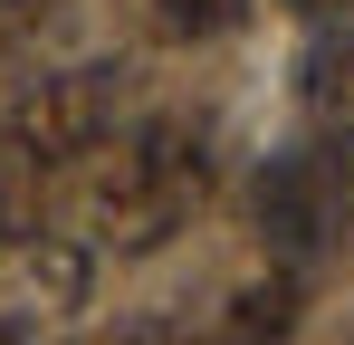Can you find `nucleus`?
Wrapping results in <instances>:
<instances>
[{
  "label": "nucleus",
  "mask_w": 354,
  "mask_h": 345,
  "mask_svg": "<svg viewBox=\"0 0 354 345\" xmlns=\"http://www.w3.org/2000/svg\"><path fill=\"white\" fill-rule=\"evenodd\" d=\"M211 192V134L182 125V115H153L115 144V163L96 172L86 192V249H115V259H144L163 249Z\"/></svg>",
  "instance_id": "nucleus-1"
},
{
  "label": "nucleus",
  "mask_w": 354,
  "mask_h": 345,
  "mask_svg": "<svg viewBox=\"0 0 354 345\" xmlns=\"http://www.w3.org/2000/svg\"><path fill=\"white\" fill-rule=\"evenodd\" d=\"M115 67H58V77H29L10 115H0V144L19 154V163H77V154H96L106 134H115Z\"/></svg>",
  "instance_id": "nucleus-2"
},
{
  "label": "nucleus",
  "mask_w": 354,
  "mask_h": 345,
  "mask_svg": "<svg viewBox=\"0 0 354 345\" xmlns=\"http://www.w3.org/2000/svg\"><path fill=\"white\" fill-rule=\"evenodd\" d=\"M335 211H345V192H335V154H297V163H278L268 182H259V230H268L288 259H306V249L335 230Z\"/></svg>",
  "instance_id": "nucleus-3"
},
{
  "label": "nucleus",
  "mask_w": 354,
  "mask_h": 345,
  "mask_svg": "<svg viewBox=\"0 0 354 345\" xmlns=\"http://www.w3.org/2000/svg\"><path fill=\"white\" fill-rule=\"evenodd\" d=\"M306 115H316V134L354 163V39H326V48L306 57Z\"/></svg>",
  "instance_id": "nucleus-4"
},
{
  "label": "nucleus",
  "mask_w": 354,
  "mask_h": 345,
  "mask_svg": "<svg viewBox=\"0 0 354 345\" xmlns=\"http://www.w3.org/2000/svg\"><path fill=\"white\" fill-rule=\"evenodd\" d=\"M221 326H230V336H288V326H297V278H288V269L249 278V288L230 297V317H221Z\"/></svg>",
  "instance_id": "nucleus-5"
},
{
  "label": "nucleus",
  "mask_w": 354,
  "mask_h": 345,
  "mask_svg": "<svg viewBox=\"0 0 354 345\" xmlns=\"http://www.w3.org/2000/svg\"><path fill=\"white\" fill-rule=\"evenodd\" d=\"M29 230H39V163H19L0 144V259L29 249Z\"/></svg>",
  "instance_id": "nucleus-6"
},
{
  "label": "nucleus",
  "mask_w": 354,
  "mask_h": 345,
  "mask_svg": "<svg viewBox=\"0 0 354 345\" xmlns=\"http://www.w3.org/2000/svg\"><path fill=\"white\" fill-rule=\"evenodd\" d=\"M249 0H144V19H153V39H211V29H230Z\"/></svg>",
  "instance_id": "nucleus-7"
},
{
  "label": "nucleus",
  "mask_w": 354,
  "mask_h": 345,
  "mask_svg": "<svg viewBox=\"0 0 354 345\" xmlns=\"http://www.w3.org/2000/svg\"><path fill=\"white\" fill-rule=\"evenodd\" d=\"M39 10H48V0H0V39H19V29H29Z\"/></svg>",
  "instance_id": "nucleus-8"
},
{
  "label": "nucleus",
  "mask_w": 354,
  "mask_h": 345,
  "mask_svg": "<svg viewBox=\"0 0 354 345\" xmlns=\"http://www.w3.org/2000/svg\"><path fill=\"white\" fill-rule=\"evenodd\" d=\"M297 10H335V0H297Z\"/></svg>",
  "instance_id": "nucleus-9"
}]
</instances>
